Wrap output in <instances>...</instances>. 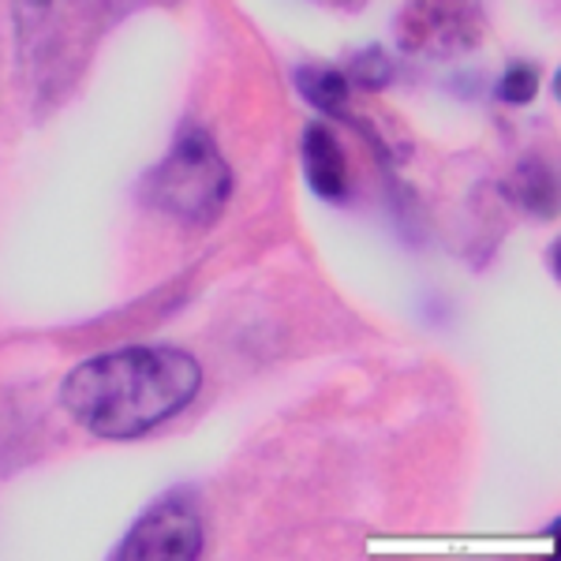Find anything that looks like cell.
<instances>
[{"label": "cell", "instance_id": "1", "mask_svg": "<svg viewBox=\"0 0 561 561\" xmlns=\"http://www.w3.org/2000/svg\"><path fill=\"white\" fill-rule=\"evenodd\" d=\"M203 389V367L176 345H128L90 356L60 382V409L102 442H131L169 423Z\"/></svg>", "mask_w": 561, "mask_h": 561}, {"label": "cell", "instance_id": "2", "mask_svg": "<svg viewBox=\"0 0 561 561\" xmlns=\"http://www.w3.org/2000/svg\"><path fill=\"white\" fill-rule=\"evenodd\" d=\"M139 198L150 210L192 229H210L232 198V169L203 124H184L165 158L142 176Z\"/></svg>", "mask_w": 561, "mask_h": 561}, {"label": "cell", "instance_id": "3", "mask_svg": "<svg viewBox=\"0 0 561 561\" xmlns=\"http://www.w3.org/2000/svg\"><path fill=\"white\" fill-rule=\"evenodd\" d=\"M401 53L446 60L472 53L483 38V8L479 0H409L393 26Z\"/></svg>", "mask_w": 561, "mask_h": 561}, {"label": "cell", "instance_id": "4", "mask_svg": "<svg viewBox=\"0 0 561 561\" xmlns=\"http://www.w3.org/2000/svg\"><path fill=\"white\" fill-rule=\"evenodd\" d=\"M206 531L198 505L187 494H165L131 524V531L121 539V547L113 550V558L121 561H192L203 554Z\"/></svg>", "mask_w": 561, "mask_h": 561}, {"label": "cell", "instance_id": "5", "mask_svg": "<svg viewBox=\"0 0 561 561\" xmlns=\"http://www.w3.org/2000/svg\"><path fill=\"white\" fill-rule=\"evenodd\" d=\"M300 158H304V180L322 203H348L352 195V173L348 153L341 135L325 121H311L300 135Z\"/></svg>", "mask_w": 561, "mask_h": 561}, {"label": "cell", "instance_id": "6", "mask_svg": "<svg viewBox=\"0 0 561 561\" xmlns=\"http://www.w3.org/2000/svg\"><path fill=\"white\" fill-rule=\"evenodd\" d=\"M293 83H296V90H300L304 102L311 105L319 116H325V121H341V124H348V128H356V131H367V124L359 121L356 108H352L356 90H352L345 68L300 65L293 71Z\"/></svg>", "mask_w": 561, "mask_h": 561}, {"label": "cell", "instance_id": "7", "mask_svg": "<svg viewBox=\"0 0 561 561\" xmlns=\"http://www.w3.org/2000/svg\"><path fill=\"white\" fill-rule=\"evenodd\" d=\"M510 187L528 214L554 217V210H558V176L542 158H524L520 165L513 169Z\"/></svg>", "mask_w": 561, "mask_h": 561}, {"label": "cell", "instance_id": "8", "mask_svg": "<svg viewBox=\"0 0 561 561\" xmlns=\"http://www.w3.org/2000/svg\"><path fill=\"white\" fill-rule=\"evenodd\" d=\"M345 76H348L352 90H367V94H378V90L393 87L397 60L389 57V49H382V45H364V49L348 57Z\"/></svg>", "mask_w": 561, "mask_h": 561}, {"label": "cell", "instance_id": "9", "mask_svg": "<svg viewBox=\"0 0 561 561\" xmlns=\"http://www.w3.org/2000/svg\"><path fill=\"white\" fill-rule=\"evenodd\" d=\"M542 90V71L531 65V60H510L494 79V102L510 105V108H524L539 98Z\"/></svg>", "mask_w": 561, "mask_h": 561}, {"label": "cell", "instance_id": "10", "mask_svg": "<svg viewBox=\"0 0 561 561\" xmlns=\"http://www.w3.org/2000/svg\"><path fill=\"white\" fill-rule=\"evenodd\" d=\"M314 4L333 8V12H356V8H364L367 0H314Z\"/></svg>", "mask_w": 561, "mask_h": 561}]
</instances>
